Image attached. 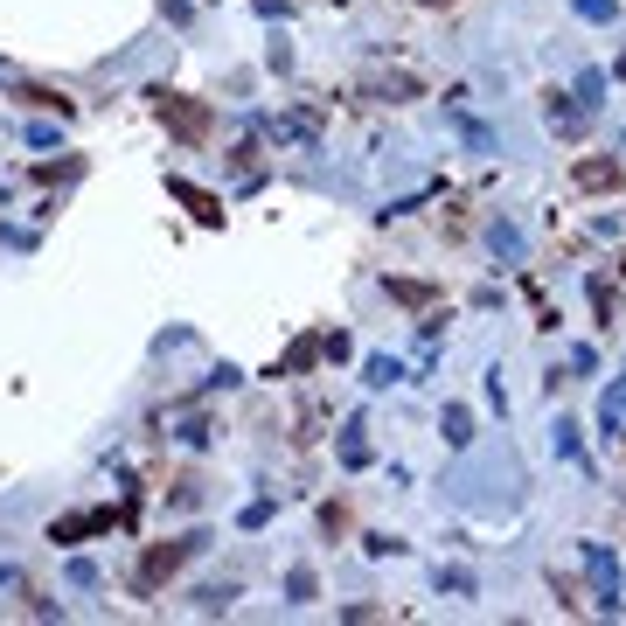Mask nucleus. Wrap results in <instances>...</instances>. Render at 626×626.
Wrapping results in <instances>:
<instances>
[{
    "mask_svg": "<svg viewBox=\"0 0 626 626\" xmlns=\"http://www.w3.org/2000/svg\"><path fill=\"white\" fill-rule=\"evenodd\" d=\"M174 564H188V543H160V550H147V564H140V585L154 592L160 578H174Z\"/></svg>",
    "mask_w": 626,
    "mask_h": 626,
    "instance_id": "nucleus-2",
    "label": "nucleus"
},
{
    "mask_svg": "<svg viewBox=\"0 0 626 626\" xmlns=\"http://www.w3.org/2000/svg\"><path fill=\"white\" fill-rule=\"evenodd\" d=\"M620 181H626L620 160H578V167H571V188H592V195H606V188H620Z\"/></svg>",
    "mask_w": 626,
    "mask_h": 626,
    "instance_id": "nucleus-1",
    "label": "nucleus"
},
{
    "mask_svg": "<svg viewBox=\"0 0 626 626\" xmlns=\"http://www.w3.org/2000/svg\"><path fill=\"white\" fill-rule=\"evenodd\" d=\"M160 119H167L174 133H188V140H209V112H202V105H167V98H160Z\"/></svg>",
    "mask_w": 626,
    "mask_h": 626,
    "instance_id": "nucleus-3",
    "label": "nucleus"
}]
</instances>
